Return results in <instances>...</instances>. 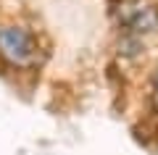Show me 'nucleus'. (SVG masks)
Masks as SVG:
<instances>
[{
    "label": "nucleus",
    "mask_w": 158,
    "mask_h": 155,
    "mask_svg": "<svg viewBox=\"0 0 158 155\" xmlns=\"http://www.w3.org/2000/svg\"><path fill=\"white\" fill-rule=\"evenodd\" d=\"M118 21L127 32L137 34V37H145V34H153L158 29V8L156 6H132V3H124V8L118 11Z\"/></svg>",
    "instance_id": "2"
},
{
    "label": "nucleus",
    "mask_w": 158,
    "mask_h": 155,
    "mask_svg": "<svg viewBox=\"0 0 158 155\" xmlns=\"http://www.w3.org/2000/svg\"><path fill=\"white\" fill-rule=\"evenodd\" d=\"M150 108H153V113L158 116V89H153V95H150Z\"/></svg>",
    "instance_id": "4"
},
{
    "label": "nucleus",
    "mask_w": 158,
    "mask_h": 155,
    "mask_svg": "<svg viewBox=\"0 0 158 155\" xmlns=\"http://www.w3.org/2000/svg\"><path fill=\"white\" fill-rule=\"evenodd\" d=\"M37 55H40L37 37L27 27H16V24L0 27V58L3 61H8L11 66L27 68L37 63Z\"/></svg>",
    "instance_id": "1"
},
{
    "label": "nucleus",
    "mask_w": 158,
    "mask_h": 155,
    "mask_svg": "<svg viewBox=\"0 0 158 155\" xmlns=\"http://www.w3.org/2000/svg\"><path fill=\"white\" fill-rule=\"evenodd\" d=\"M116 47H118V55H121V58H140L142 53H145V42H142V37L127 32V29H124V34L118 37Z\"/></svg>",
    "instance_id": "3"
},
{
    "label": "nucleus",
    "mask_w": 158,
    "mask_h": 155,
    "mask_svg": "<svg viewBox=\"0 0 158 155\" xmlns=\"http://www.w3.org/2000/svg\"><path fill=\"white\" fill-rule=\"evenodd\" d=\"M150 82H153V89H158V66H156V71H153V76H150Z\"/></svg>",
    "instance_id": "5"
}]
</instances>
